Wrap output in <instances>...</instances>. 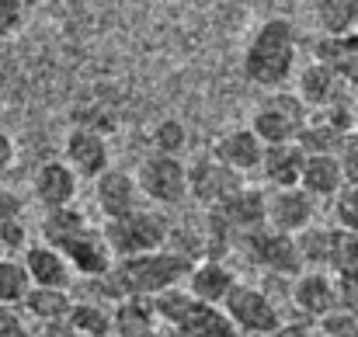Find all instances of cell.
Returning a JSON list of instances; mask_svg holds the SVG:
<instances>
[{"instance_id": "7a4b0ae2", "label": "cell", "mask_w": 358, "mask_h": 337, "mask_svg": "<svg viewBox=\"0 0 358 337\" xmlns=\"http://www.w3.org/2000/svg\"><path fill=\"white\" fill-rule=\"evenodd\" d=\"M42 243L63 254L73 278H101L112 268V250L101 236V226H94L80 209H59L42 216Z\"/></svg>"}, {"instance_id": "4316f807", "label": "cell", "mask_w": 358, "mask_h": 337, "mask_svg": "<svg viewBox=\"0 0 358 337\" xmlns=\"http://www.w3.org/2000/svg\"><path fill=\"white\" fill-rule=\"evenodd\" d=\"M313 14L324 38H341L358 31V0H324L313 3Z\"/></svg>"}, {"instance_id": "8d00e7d4", "label": "cell", "mask_w": 358, "mask_h": 337, "mask_svg": "<svg viewBox=\"0 0 358 337\" xmlns=\"http://www.w3.org/2000/svg\"><path fill=\"white\" fill-rule=\"evenodd\" d=\"M28 17V3H17V0H0V42L10 38Z\"/></svg>"}, {"instance_id": "ffe728a7", "label": "cell", "mask_w": 358, "mask_h": 337, "mask_svg": "<svg viewBox=\"0 0 358 337\" xmlns=\"http://www.w3.org/2000/svg\"><path fill=\"white\" fill-rule=\"evenodd\" d=\"M292 94L306 105V112H320V108H327L331 101H338V98H345L352 91L345 84H338V77L327 66L310 59L303 70H296V91Z\"/></svg>"}, {"instance_id": "3957f363", "label": "cell", "mask_w": 358, "mask_h": 337, "mask_svg": "<svg viewBox=\"0 0 358 337\" xmlns=\"http://www.w3.org/2000/svg\"><path fill=\"white\" fill-rule=\"evenodd\" d=\"M299 28L289 17H264L243 49V77L257 87L282 91L296 77Z\"/></svg>"}, {"instance_id": "277c9868", "label": "cell", "mask_w": 358, "mask_h": 337, "mask_svg": "<svg viewBox=\"0 0 358 337\" xmlns=\"http://www.w3.org/2000/svg\"><path fill=\"white\" fill-rule=\"evenodd\" d=\"M101 236L115 261L143 257V254H157V250L171 247V220H167V213H160L153 206H139L136 213H129L122 220L101 223Z\"/></svg>"}, {"instance_id": "484cf974", "label": "cell", "mask_w": 358, "mask_h": 337, "mask_svg": "<svg viewBox=\"0 0 358 337\" xmlns=\"http://www.w3.org/2000/svg\"><path fill=\"white\" fill-rule=\"evenodd\" d=\"M63 324L77 337H112V306L91 303V299H73Z\"/></svg>"}, {"instance_id": "7c38bea8", "label": "cell", "mask_w": 358, "mask_h": 337, "mask_svg": "<svg viewBox=\"0 0 358 337\" xmlns=\"http://www.w3.org/2000/svg\"><path fill=\"white\" fill-rule=\"evenodd\" d=\"M317 223V202L303 188H268L264 192V226L285 236H299Z\"/></svg>"}, {"instance_id": "ee69618b", "label": "cell", "mask_w": 358, "mask_h": 337, "mask_svg": "<svg viewBox=\"0 0 358 337\" xmlns=\"http://www.w3.org/2000/svg\"><path fill=\"white\" fill-rule=\"evenodd\" d=\"M157 337H181V334H174V331H167V327H160V331H157Z\"/></svg>"}, {"instance_id": "7bdbcfd3", "label": "cell", "mask_w": 358, "mask_h": 337, "mask_svg": "<svg viewBox=\"0 0 358 337\" xmlns=\"http://www.w3.org/2000/svg\"><path fill=\"white\" fill-rule=\"evenodd\" d=\"M352 132H358V91H355V98H352Z\"/></svg>"}, {"instance_id": "e575fe53", "label": "cell", "mask_w": 358, "mask_h": 337, "mask_svg": "<svg viewBox=\"0 0 358 337\" xmlns=\"http://www.w3.org/2000/svg\"><path fill=\"white\" fill-rule=\"evenodd\" d=\"M334 285H338V310H345V313L358 324V268L355 271L338 275Z\"/></svg>"}, {"instance_id": "f6af8a7d", "label": "cell", "mask_w": 358, "mask_h": 337, "mask_svg": "<svg viewBox=\"0 0 358 337\" xmlns=\"http://www.w3.org/2000/svg\"><path fill=\"white\" fill-rule=\"evenodd\" d=\"M310 337H320V334H317V331H313V327H310Z\"/></svg>"}, {"instance_id": "8fae6325", "label": "cell", "mask_w": 358, "mask_h": 337, "mask_svg": "<svg viewBox=\"0 0 358 337\" xmlns=\"http://www.w3.org/2000/svg\"><path fill=\"white\" fill-rule=\"evenodd\" d=\"M185 171H188V199L199 202L202 209H220L223 202H230L240 188L247 185L237 171L223 167L209 153H202L192 164H185Z\"/></svg>"}, {"instance_id": "2e32d148", "label": "cell", "mask_w": 358, "mask_h": 337, "mask_svg": "<svg viewBox=\"0 0 358 337\" xmlns=\"http://www.w3.org/2000/svg\"><path fill=\"white\" fill-rule=\"evenodd\" d=\"M292 306L303 313L306 324L320 320L324 313L338 310V285H334V275H324V271H299L292 278Z\"/></svg>"}, {"instance_id": "60d3db41", "label": "cell", "mask_w": 358, "mask_h": 337, "mask_svg": "<svg viewBox=\"0 0 358 337\" xmlns=\"http://www.w3.org/2000/svg\"><path fill=\"white\" fill-rule=\"evenodd\" d=\"M28 331H31V337H77L66 324H35Z\"/></svg>"}, {"instance_id": "f1b7e54d", "label": "cell", "mask_w": 358, "mask_h": 337, "mask_svg": "<svg viewBox=\"0 0 358 337\" xmlns=\"http://www.w3.org/2000/svg\"><path fill=\"white\" fill-rule=\"evenodd\" d=\"M28 275L21 268L17 257H0V306H21L24 292H28Z\"/></svg>"}, {"instance_id": "5bb4252c", "label": "cell", "mask_w": 358, "mask_h": 337, "mask_svg": "<svg viewBox=\"0 0 358 337\" xmlns=\"http://www.w3.org/2000/svg\"><path fill=\"white\" fill-rule=\"evenodd\" d=\"M77 188H80V181L63 160H45L31 178V195L45 213L70 209L77 202Z\"/></svg>"}, {"instance_id": "83f0119b", "label": "cell", "mask_w": 358, "mask_h": 337, "mask_svg": "<svg viewBox=\"0 0 358 337\" xmlns=\"http://www.w3.org/2000/svg\"><path fill=\"white\" fill-rule=\"evenodd\" d=\"M341 139H345V132H338V129H331L327 122H320V118H306V125L299 129V136H296V146L306 153V157H334L338 153V146H341Z\"/></svg>"}, {"instance_id": "30bf717a", "label": "cell", "mask_w": 358, "mask_h": 337, "mask_svg": "<svg viewBox=\"0 0 358 337\" xmlns=\"http://www.w3.org/2000/svg\"><path fill=\"white\" fill-rule=\"evenodd\" d=\"M234 250H243V257L271 275H285V278H296L303 271V261H299V250H296V236H285V233H275L268 226L240 236Z\"/></svg>"}, {"instance_id": "52a82bcc", "label": "cell", "mask_w": 358, "mask_h": 337, "mask_svg": "<svg viewBox=\"0 0 358 337\" xmlns=\"http://www.w3.org/2000/svg\"><path fill=\"white\" fill-rule=\"evenodd\" d=\"M132 181L139 188V199L153 202V209H171L188 199V171H185L181 157L150 153L139 160Z\"/></svg>"}, {"instance_id": "44dd1931", "label": "cell", "mask_w": 358, "mask_h": 337, "mask_svg": "<svg viewBox=\"0 0 358 337\" xmlns=\"http://www.w3.org/2000/svg\"><path fill=\"white\" fill-rule=\"evenodd\" d=\"M261 153H264V146L257 143V136L247 129V125H240V129H230V132H223L216 143H213V160H220L223 167H230V171H237L240 178L243 174H250V171H257V164H261Z\"/></svg>"}, {"instance_id": "d6986e66", "label": "cell", "mask_w": 358, "mask_h": 337, "mask_svg": "<svg viewBox=\"0 0 358 337\" xmlns=\"http://www.w3.org/2000/svg\"><path fill=\"white\" fill-rule=\"evenodd\" d=\"M313 63L327 66L338 84H345L352 94L358 91V31L352 35H341V38H317L313 45Z\"/></svg>"}, {"instance_id": "d6a6232c", "label": "cell", "mask_w": 358, "mask_h": 337, "mask_svg": "<svg viewBox=\"0 0 358 337\" xmlns=\"http://www.w3.org/2000/svg\"><path fill=\"white\" fill-rule=\"evenodd\" d=\"M313 331L320 337H358V324L345 310H331L320 320H313Z\"/></svg>"}, {"instance_id": "6da1fadb", "label": "cell", "mask_w": 358, "mask_h": 337, "mask_svg": "<svg viewBox=\"0 0 358 337\" xmlns=\"http://www.w3.org/2000/svg\"><path fill=\"white\" fill-rule=\"evenodd\" d=\"M192 257H185L174 247H164L157 254H143V257H125L112 261L108 275L101 278H80L73 282L70 296L73 299H91V303H105L115 306L122 299H157L171 289H181L188 271H192Z\"/></svg>"}, {"instance_id": "9c48e42d", "label": "cell", "mask_w": 358, "mask_h": 337, "mask_svg": "<svg viewBox=\"0 0 358 337\" xmlns=\"http://www.w3.org/2000/svg\"><path fill=\"white\" fill-rule=\"evenodd\" d=\"M223 313L227 320L234 324V331L240 337L243 334H254V337H264L271 334L275 327H282V310L275 306V299L257 289V285H247V282H237L234 292L223 299Z\"/></svg>"}, {"instance_id": "9a60e30c", "label": "cell", "mask_w": 358, "mask_h": 337, "mask_svg": "<svg viewBox=\"0 0 358 337\" xmlns=\"http://www.w3.org/2000/svg\"><path fill=\"white\" fill-rule=\"evenodd\" d=\"M21 268L28 275L31 289H56V292H70L73 289V271L63 261L59 250H52L49 243H28V250L21 254Z\"/></svg>"}, {"instance_id": "4fadbf2b", "label": "cell", "mask_w": 358, "mask_h": 337, "mask_svg": "<svg viewBox=\"0 0 358 337\" xmlns=\"http://www.w3.org/2000/svg\"><path fill=\"white\" fill-rule=\"evenodd\" d=\"M63 164L77 174V181H98L112 167L108 139H101L87 129H70L63 139Z\"/></svg>"}, {"instance_id": "d4e9b609", "label": "cell", "mask_w": 358, "mask_h": 337, "mask_svg": "<svg viewBox=\"0 0 358 337\" xmlns=\"http://www.w3.org/2000/svg\"><path fill=\"white\" fill-rule=\"evenodd\" d=\"M70 306H73V296H70V292L28 289L17 310H21L24 320H35V324H63L66 313H70Z\"/></svg>"}, {"instance_id": "f35d334b", "label": "cell", "mask_w": 358, "mask_h": 337, "mask_svg": "<svg viewBox=\"0 0 358 337\" xmlns=\"http://www.w3.org/2000/svg\"><path fill=\"white\" fill-rule=\"evenodd\" d=\"M21 213H24V202H21V195H17V192H7V188H0V223L21 220Z\"/></svg>"}, {"instance_id": "603a6c76", "label": "cell", "mask_w": 358, "mask_h": 337, "mask_svg": "<svg viewBox=\"0 0 358 337\" xmlns=\"http://www.w3.org/2000/svg\"><path fill=\"white\" fill-rule=\"evenodd\" d=\"M296 188H303L317 206L320 202H334L345 192V174H341V167H338L334 157H306Z\"/></svg>"}, {"instance_id": "ba28073f", "label": "cell", "mask_w": 358, "mask_h": 337, "mask_svg": "<svg viewBox=\"0 0 358 337\" xmlns=\"http://www.w3.org/2000/svg\"><path fill=\"white\" fill-rule=\"evenodd\" d=\"M306 118H310L306 105L292 91H275L254 108L247 129L257 136L261 146H285V143H296Z\"/></svg>"}, {"instance_id": "ac0fdd59", "label": "cell", "mask_w": 358, "mask_h": 337, "mask_svg": "<svg viewBox=\"0 0 358 337\" xmlns=\"http://www.w3.org/2000/svg\"><path fill=\"white\" fill-rule=\"evenodd\" d=\"M234 285H237V275L230 271L227 261H209V257H202V261L192 264V271H188V278H185L181 289H185L188 296H195L199 303L223 306V299L234 292Z\"/></svg>"}, {"instance_id": "8992f818", "label": "cell", "mask_w": 358, "mask_h": 337, "mask_svg": "<svg viewBox=\"0 0 358 337\" xmlns=\"http://www.w3.org/2000/svg\"><path fill=\"white\" fill-rule=\"evenodd\" d=\"M296 250L303 261V271H324V275H345L358 268V236L341 226L313 223L296 236Z\"/></svg>"}, {"instance_id": "5b68a950", "label": "cell", "mask_w": 358, "mask_h": 337, "mask_svg": "<svg viewBox=\"0 0 358 337\" xmlns=\"http://www.w3.org/2000/svg\"><path fill=\"white\" fill-rule=\"evenodd\" d=\"M150 303H153V313H157L160 327H167V331H174L181 337H240L234 331V324L227 320L223 306L199 303L185 289H171V292H164Z\"/></svg>"}, {"instance_id": "74e56055", "label": "cell", "mask_w": 358, "mask_h": 337, "mask_svg": "<svg viewBox=\"0 0 358 337\" xmlns=\"http://www.w3.org/2000/svg\"><path fill=\"white\" fill-rule=\"evenodd\" d=\"M0 337H31L28 320L14 306H0Z\"/></svg>"}, {"instance_id": "ab89813d", "label": "cell", "mask_w": 358, "mask_h": 337, "mask_svg": "<svg viewBox=\"0 0 358 337\" xmlns=\"http://www.w3.org/2000/svg\"><path fill=\"white\" fill-rule=\"evenodd\" d=\"M264 337H310V324L306 320H285L282 327H275L271 334Z\"/></svg>"}, {"instance_id": "4dcf8cb0", "label": "cell", "mask_w": 358, "mask_h": 337, "mask_svg": "<svg viewBox=\"0 0 358 337\" xmlns=\"http://www.w3.org/2000/svg\"><path fill=\"white\" fill-rule=\"evenodd\" d=\"M73 122H77L73 129H87V132H94L101 139H108L119 129V115L112 112V108H105V105H84V108H77Z\"/></svg>"}, {"instance_id": "1f68e13d", "label": "cell", "mask_w": 358, "mask_h": 337, "mask_svg": "<svg viewBox=\"0 0 358 337\" xmlns=\"http://www.w3.org/2000/svg\"><path fill=\"white\" fill-rule=\"evenodd\" d=\"M334 226H341V229L358 236V185H348L334 199Z\"/></svg>"}, {"instance_id": "cb8c5ba5", "label": "cell", "mask_w": 358, "mask_h": 337, "mask_svg": "<svg viewBox=\"0 0 358 337\" xmlns=\"http://www.w3.org/2000/svg\"><path fill=\"white\" fill-rule=\"evenodd\" d=\"M160 320L150 299H122L112 306V337H157Z\"/></svg>"}, {"instance_id": "d590c367", "label": "cell", "mask_w": 358, "mask_h": 337, "mask_svg": "<svg viewBox=\"0 0 358 337\" xmlns=\"http://www.w3.org/2000/svg\"><path fill=\"white\" fill-rule=\"evenodd\" d=\"M28 226L21 220H10V223H0V247H3V257L10 254H24L28 250Z\"/></svg>"}, {"instance_id": "7402d4cb", "label": "cell", "mask_w": 358, "mask_h": 337, "mask_svg": "<svg viewBox=\"0 0 358 337\" xmlns=\"http://www.w3.org/2000/svg\"><path fill=\"white\" fill-rule=\"evenodd\" d=\"M303 164H306V153L296 143H285V146H264L257 171L268 188H296Z\"/></svg>"}, {"instance_id": "e0dca14e", "label": "cell", "mask_w": 358, "mask_h": 337, "mask_svg": "<svg viewBox=\"0 0 358 337\" xmlns=\"http://www.w3.org/2000/svg\"><path fill=\"white\" fill-rule=\"evenodd\" d=\"M94 202L101 209V220H122L129 213H136L143 206L139 199V188L132 181L129 171H119V167H108L98 181H94Z\"/></svg>"}, {"instance_id": "836d02e7", "label": "cell", "mask_w": 358, "mask_h": 337, "mask_svg": "<svg viewBox=\"0 0 358 337\" xmlns=\"http://www.w3.org/2000/svg\"><path fill=\"white\" fill-rule=\"evenodd\" d=\"M341 174H345V188L348 185H358V132H345L338 153H334Z\"/></svg>"}, {"instance_id": "b9f144b4", "label": "cell", "mask_w": 358, "mask_h": 337, "mask_svg": "<svg viewBox=\"0 0 358 337\" xmlns=\"http://www.w3.org/2000/svg\"><path fill=\"white\" fill-rule=\"evenodd\" d=\"M14 167V139L0 129V174H7Z\"/></svg>"}, {"instance_id": "f546056e", "label": "cell", "mask_w": 358, "mask_h": 337, "mask_svg": "<svg viewBox=\"0 0 358 337\" xmlns=\"http://www.w3.org/2000/svg\"><path fill=\"white\" fill-rule=\"evenodd\" d=\"M185 146H188V129H185V122H178V118L157 122V129H153V153L178 157V153H185Z\"/></svg>"}]
</instances>
